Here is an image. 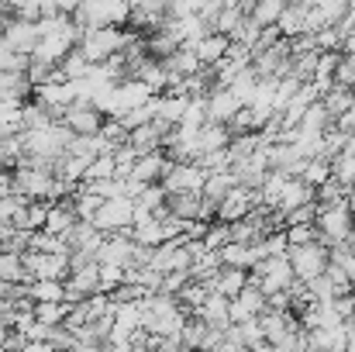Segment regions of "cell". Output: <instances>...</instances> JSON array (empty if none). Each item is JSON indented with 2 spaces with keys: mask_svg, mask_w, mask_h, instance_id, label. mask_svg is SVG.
<instances>
[{
  "mask_svg": "<svg viewBox=\"0 0 355 352\" xmlns=\"http://www.w3.org/2000/svg\"><path fill=\"white\" fill-rule=\"evenodd\" d=\"M207 121H214V124H232L235 121V115L241 111V104H238V97L232 94V90H225V87H218V90H211L207 94Z\"/></svg>",
  "mask_w": 355,
  "mask_h": 352,
  "instance_id": "5bb4252c",
  "label": "cell"
},
{
  "mask_svg": "<svg viewBox=\"0 0 355 352\" xmlns=\"http://www.w3.org/2000/svg\"><path fill=\"white\" fill-rule=\"evenodd\" d=\"M31 97V83L24 73H0V101L3 104H24Z\"/></svg>",
  "mask_w": 355,
  "mask_h": 352,
  "instance_id": "7402d4cb",
  "label": "cell"
},
{
  "mask_svg": "<svg viewBox=\"0 0 355 352\" xmlns=\"http://www.w3.org/2000/svg\"><path fill=\"white\" fill-rule=\"evenodd\" d=\"M24 297L31 304H62L66 301V287L59 280H31L24 287Z\"/></svg>",
  "mask_w": 355,
  "mask_h": 352,
  "instance_id": "ffe728a7",
  "label": "cell"
},
{
  "mask_svg": "<svg viewBox=\"0 0 355 352\" xmlns=\"http://www.w3.org/2000/svg\"><path fill=\"white\" fill-rule=\"evenodd\" d=\"M335 121L328 117V111H324V104L318 101V104H311L307 111H304V117H300V124H297V131L300 135H324L328 128H331Z\"/></svg>",
  "mask_w": 355,
  "mask_h": 352,
  "instance_id": "4316f807",
  "label": "cell"
},
{
  "mask_svg": "<svg viewBox=\"0 0 355 352\" xmlns=\"http://www.w3.org/2000/svg\"><path fill=\"white\" fill-rule=\"evenodd\" d=\"M328 166H331V180H335V183H342L345 190H352L355 187V156L338 152V156H331V159H328Z\"/></svg>",
  "mask_w": 355,
  "mask_h": 352,
  "instance_id": "1f68e13d",
  "label": "cell"
},
{
  "mask_svg": "<svg viewBox=\"0 0 355 352\" xmlns=\"http://www.w3.org/2000/svg\"><path fill=\"white\" fill-rule=\"evenodd\" d=\"M218 259H221L225 269H241V273H248V269L259 262L255 252H252V245H238V242H228V245L218 252Z\"/></svg>",
  "mask_w": 355,
  "mask_h": 352,
  "instance_id": "603a6c76",
  "label": "cell"
},
{
  "mask_svg": "<svg viewBox=\"0 0 355 352\" xmlns=\"http://www.w3.org/2000/svg\"><path fill=\"white\" fill-rule=\"evenodd\" d=\"M228 242H232L228 225H221V221H211V225H207V235H204V242H200V245H204L207 252H221Z\"/></svg>",
  "mask_w": 355,
  "mask_h": 352,
  "instance_id": "d590c367",
  "label": "cell"
},
{
  "mask_svg": "<svg viewBox=\"0 0 355 352\" xmlns=\"http://www.w3.org/2000/svg\"><path fill=\"white\" fill-rule=\"evenodd\" d=\"M245 287H248V273H241V269H225V266H221V273H218V280H214V294H218V297L235 301Z\"/></svg>",
  "mask_w": 355,
  "mask_h": 352,
  "instance_id": "484cf974",
  "label": "cell"
},
{
  "mask_svg": "<svg viewBox=\"0 0 355 352\" xmlns=\"http://www.w3.org/2000/svg\"><path fill=\"white\" fill-rule=\"evenodd\" d=\"M204 180H207V173L197 162H169L162 180H159V187L166 194H200Z\"/></svg>",
  "mask_w": 355,
  "mask_h": 352,
  "instance_id": "5b68a950",
  "label": "cell"
},
{
  "mask_svg": "<svg viewBox=\"0 0 355 352\" xmlns=\"http://www.w3.org/2000/svg\"><path fill=\"white\" fill-rule=\"evenodd\" d=\"M59 121H62V124L69 128V135H76V138H94V135H101V128H104V115H97L94 108H69Z\"/></svg>",
  "mask_w": 355,
  "mask_h": 352,
  "instance_id": "4fadbf2b",
  "label": "cell"
},
{
  "mask_svg": "<svg viewBox=\"0 0 355 352\" xmlns=\"http://www.w3.org/2000/svg\"><path fill=\"white\" fill-rule=\"evenodd\" d=\"M262 311H266V297L248 283L235 301H228V325H245V321L259 318Z\"/></svg>",
  "mask_w": 355,
  "mask_h": 352,
  "instance_id": "8fae6325",
  "label": "cell"
},
{
  "mask_svg": "<svg viewBox=\"0 0 355 352\" xmlns=\"http://www.w3.org/2000/svg\"><path fill=\"white\" fill-rule=\"evenodd\" d=\"M28 280H66L69 276V255H45V252H24L21 255Z\"/></svg>",
  "mask_w": 355,
  "mask_h": 352,
  "instance_id": "ba28073f",
  "label": "cell"
},
{
  "mask_svg": "<svg viewBox=\"0 0 355 352\" xmlns=\"http://www.w3.org/2000/svg\"><path fill=\"white\" fill-rule=\"evenodd\" d=\"M166 166H169L166 152H148V156H138V162H135V169H131V180H138L141 187H152V183H159V180H162Z\"/></svg>",
  "mask_w": 355,
  "mask_h": 352,
  "instance_id": "2e32d148",
  "label": "cell"
},
{
  "mask_svg": "<svg viewBox=\"0 0 355 352\" xmlns=\"http://www.w3.org/2000/svg\"><path fill=\"white\" fill-rule=\"evenodd\" d=\"M314 218H318V204H304V208H297V211L286 215V228H293V225H314Z\"/></svg>",
  "mask_w": 355,
  "mask_h": 352,
  "instance_id": "60d3db41",
  "label": "cell"
},
{
  "mask_svg": "<svg viewBox=\"0 0 355 352\" xmlns=\"http://www.w3.org/2000/svg\"><path fill=\"white\" fill-rule=\"evenodd\" d=\"M0 280H3V283H14V287H28V283H31L28 273H24L21 255H14V252H0Z\"/></svg>",
  "mask_w": 355,
  "mask_h": 352,
  "instance_id": "4dcf8cb0",
  "label": "cell"
},
{
  "mask_svg": "<svg viewBox=\"0 0 355 352\" xmlns=\"http://www.w3.org/2000/svg\"><path fill=\"white\" fill-rule=\"evenodd\" d=\"M286 10V3L283 0H259V3H252V10H248V17L259 24V28H276V21H279V14Z\"/></svg>",
  "mask_w": 355,
  "mask_h": 352,
  "instance_id": "f1b7e54d",
  "label": "cell"
},
{
  "mask_svg": "<svg viewBox=\"0 0 355 352\" xmlns=\"http://www.w3.org/2000/svg\"><path fill=\"white\" fill-rule=\"evenodd\" d=\"M131 215H135V204L124 201V197H114V201H104L94 215V228L101 235H128L131 232Z\"/></svg>",
  "mask_w": 355,
  "mask_h": 352,
  "instance_id": "8992f818",
  "label": "cell"
},
{
  "mask_svg": "<svg viewBox=\"0 0 355 352\" xmlns=\"http://www.w3.org/2000/svg\"><path fill=\"white\" fill-rule=\"evenodd\" d=\"M3 138H7V135H3V128H0V145H3Z\"/></svg>",
  "mask_w": 355,
  "mask_h": 352,
  "instance_id": "f6af8a7d",
  "label": "cell"
},
{
  "mask_svg": "<svg viewBox=\"0 0 355 352\" xmlns=\"http://www.w3.org/2000/svg\"><path fill=\"white\" fill-rule=\"evenodd\" d=\"M238 187L235 173H211L207 180H204V190H200V197L204 201H211V204H221L232 190Z\"/></svg>",
  "mask_w": 355,
  "mask_h": 352,
  "instance_id": "d4e9b609",
  "label": "cell"
},
{
  "mask_svg": "<svg viewBox=\"0 0 355 352\" xmlns=\"http://www.w3.org/2000/svg\"><path fill=\"white\" fill-rule=\"evenodd\" d=\"M131 3H118V0H94V3H76L73 10V24L80 31H101V28H121L128 24Z\"/></svg>",
  "mask_w": 355,
  "mask_h": 352,
  "instance_id": "7a4b0ae2",
  "label": "cell"
},
{
  "mask_svg": "<svg viewBox=\"0 0 355 352\" xmlns=\"http://www.w3.org/2000/svg\"><path fill=\"white\" fill-rule=\"evenodd\" d=\"M335 87L355 94V56H342L338 59V69H335Z\"/></svg>",
  "mask_w": 355,
  "mask_h": 352,
  "instance_id": "8d00e7d4",
  "label": "cell"
},
{
  "mask_svg": "<svg viewBox=\"0 0 355 352\" xmlns=\"http://www.w3.org/2000/svg\"><path fill=\"white\" fill-rule=\"evenodd\" d=\"M162 69H166V73H173V76H183V80H190V76H197L204 66L197 62L193 49H176L169 59H162Z\"/></svg>",
  "mask_w": 355,
  "mask_h": 352,
  "instance_id": "cb8c5ba5",
  "label": "cell"
},
{
  "mask_svg": "<svg viewBox=\"0 0 355 352\" xmlns=\"http://www.w3.org/2000/svg\"><path fill=\"white\" fill-rule=\"evenodd\" d=\"M300 180L311 187V190H318V187H324L328 180H331V166H328V159L321 156V159H311L307 166H304V173H300Z\"/></svg>",
  "mask_w": 355,
  "mask_h": 352,
  "instance_id": "836d02e7",
  "label": "cell"
},
{
  "mask_svg": "<svg viewBox=\"0 0 355 352\" xmlns=\"http://www.w3.org/2000/svg\"><path fill=\"white\" fill-rule=\"evenodd\" d=\"M101 138L107 142V149L114 152V149H121V145H128V131L121 128L114 117H104V128H101Z\"/></svg>",
  "mask_w": 355,
  "mask_h": 352,
  "instance_id": "74e56055",
  "label": "cell"
},
{
  "mask_svg": "<svg viewBox=\"0 0 355 352\" xmlns=\"http://www.w3.org/2000/svg\"><path fill=\"white\" fill-rule=\"evenodd\" d=\"M304 204H314V190L304 183V180H286V187H283V194H279V215L286 218L290 211H297V208H304Z\"/></svg>",
  "mask_w": 355,
  "mask_h": 352,
  "instance_id": "ac0fdd59",
  "label": "cell"
},
{
  "mask_svg": "<svg viewBox=\"0 0 355 352\" xmlns=\"http://www.w3.org/2000/svg\"><path fill=\"white\" fill-rule=\"evenodd\" d=\"M286 259H290L293 280L311 283V280L324 276V269H328V245H321V242L297 245V249H290V252H286Z\"/></svg>",
  "mask_w": 355,
  "mask_h": 352,
  "instance_id": "277c9868",
  "label": "cell"
},
{
  "mask_svg": "<svg viewBox=\"0 0 355 352\" xmlns=\"http://www.w3.org/2000/svg\"><path fill=\"white\" fill-rule=\"evenodd\" d=\"M69 352H107V349H104V346H87V342H76Z\"/></svg>",
  "mask_w": 355,
  "mask_h": 352,
  "instance_id": "7bdbcfd3",
  "label": "cell"
},
{
  "mask_svg": "<svg viewBox=\"0 0 355 352\" xmlns=\"http://www.w3.org/2000/svg\"><path fill=\"white\" fill-rule=\"evenodd\" d=\"M135 38V31L124 28H101V31H80L76 52L87 59V66H104L107 59H114L124 52V45Z\"/></svg>",
  "mask_w": 355,
  "mask_h": 352,
  "instance_id": "6da1fadb",
  "label": "cell"
},
{
  "mask_svg": "<svg viewBox=\"0 0 355 352\" xmlns=\"http://www.w3.org/2000/svg\"><path fill=\"white\" fill-rule=\"evenodd\" d=\"M69 308H73V304H66V301H62V304H35L31 315H35L38 325H45V328H59V325H66Z\"/></svg>",
  "mask_w": 355,
  "mask_h": 352,
  "instance_id": "f546056e",
  "label": "cell"
},
{
  "mask_svg": "<svg viewBox=\"0 0 355 352\" xmlns=\"http://www.w3.org/2000/svg\"><path fill=\"white\" fill-rule=\"evenodd\" d=\"M73 197H76V194H73ZM73 197H62L59 204L49 208V215H45V228H42V232L55 235V238H62V235L73 232V225L80 221L76 211H73Z\"/></svg>",
  "mask_w": 355,
  "mask_h": 352,
  "instance_id": "9a60e30c",
  "label": "cell"
},
{
  "mask_svg": "<svg viewBox=\"0 0 355 352\" xmlns=\"http://www.w3.org/2000/svg\"><path fill=\"white\" fill-rule=\"evenodd\" d=\"M52 124H55V117L45 108H38L35 101L21 104V131H42V128H52Z\"/></svg>",
  "mask_w": 355,
  "mask_h": 352,
  "instance_id": "83f0119b",
  "label": "cell"
},
{
  "mask_svg": "<svg viewBox=\"0 0 355 352\" xmlns=\"http://www.w3.org/2000/svg\"><path fill=\"white\" fill-rule=\"evenodd\" d=\"M10 232H14V228H7V225H0V249L7 245V238H10Z\"/></svg>",
  "mask_w": 355,
  "mask_h": 352,
  "instance_id": "ee69618b",
  "label": "cell"
},
{
  "mask_svg": "<svg viewBox=\"0 0 355 352\" xmlns=\"http://www.w3.org/2000/svg\"><path fill=\"white\" fill-rule=\"evenodd\" d=\"M190 318L204 321L207 328H221V332H225V328H228V301H225V297H218V294H211V297H207V301L190 315Z\"/></svg>",
  "mask_w": 355,
  "mask_h": 352,
  "instance_id": "d6986e66",
  "label": "cell"
},
{
  "mask_svg": "<svg viewBox=\"0 0 355 352\" xmlns=\"http://www.w3.org/2000/svg\"><path fill=\"white\" fill-rule=\"evenodd\" d=\"M49 208H52V204H28V211H24V232H42Z\"/></svg>",
  "mask_w": 355,
  "mask_h": 352,
  "instance_id": "ab89813d",
  "label": "cell"
},
{
  "mask_svg": "<svg viewBox=\"0 0 355 352\" xmlns=\"http://www.w3.org/2000/svg\"><path fill=\"white\" fill-rule=\"evenodd\" d=\"M228 142H232V131H228L225 124H214V121H207V124L197 131V149H200V156L221 152V149H228Z\"/></svg>",
  "mask_w": 355,
  "mask_h": 352,
  "instance_id": "44dd1931",
  "label": "cell"
},
{
  "mask_svg": "<svg viewBox=\"0 0 355 352\" xmlns=\"http://www.w3.org/2000/svg\"><path fill=\"white\" fill-rule=\"evenodd\" d=\"M190 249L183 238L176 242H166L159 249H152V259H148V269L159 273V276H169V273H190Z\"/></svg>",
  "mask_w": 355,
  "mask_h": 352,
  "instance_id": "52a82bcc",
  "label": "cell"
},
{
  "mask_svg": "<svg viewBox=\"0 0 355 352\" xmlns=\"http://www.w3.org/2000/svg\"><path fill=\"white\" fill-rule=\"evenodd\" d=\"M255 208H259V194H255V190H245V187H235V190L218 204L214 218H218L221 225H235L241 218H248Z\"/></svg>",
  "mask_w": 355,
  "mask_h": 352,
  "instance_id": "9c48e42d",
  "label": "cell"
},
{
  "mask_svg": "<svg viewBox=\"0 0 355 352\" xmlns=\"http://www.w3.org/2000/svg\"><path fill=\"white\" fill-rule=\"evenodd\" d=\"M283 232H286L290 249H297V245H311V242H321L314 225H293V228H283Z\"/></svg>",
  "mask_w": 355,
  "mask_h": 352,
  "instance_id": "f35d334b",
  "label": "cell"
},
{
  "mask_svg": "<svg viewBox=\"0 0 355 352\" xmlns=\"http://www.w3.org/2000/svg\"><path fill=\"white\" fill-rule=\"evenodd\" d=\"M3 194H10V169L0 166V197H3Z\"/></svg>",
  "mask_w": 355,
  "mask_h": 352,
  "instance_id": "b9f144b4",
  "label": "cell"
},
{
  "mask_svg": "<svg viewBox=\"0 0 355 352\" xmlns=\"http://www.w3.org/2000/svg\"><path fill=\"white\" fill-rule=\"evenodd\" d=\"M255 87H259V76H255V69L248 66V69H241L235 80H232V87H228V90L238 97V104H241V108H248V104H252V97H255Z\"/></svg>",
  "mask_w": 355,
  "mask_h": 352,
  "instance_id": "d6a6232c",
  "label": "cell"
},
{
  "mask_svg": "<svg viewBox=\"0 0 355 352\" xmlns=\"http://www.w3.org/2000/svg\"><path fill=\"white\" fill-rule=\"evenodd\" d=\"M352 221L355 218H352V211L345 208V201H342V204H335V208H318L314 228H318L321 245L335 249V245L349 242V238H352Z\"/></svg>",
  "mask_w": 355,
  "mask_h": 352,
  "instance_id": "3957f363",
  "label": "cell"
},
{
  "mask_svg": "<svg viewBox=\"0 0 355 352\" xmlns=\"http://www.w3.org/2000/svg\"><path fill=\"white\" fill-rule=\"evenodd\" d=\"M352 97H355V94H349V90H342V87H331V90L321 97V104H324V111H328V117H331V121H338V117L349 111Z\"/></svg>",
  "mask_w": 355,
  "mask_h": 352,
  "instance_id": "e575fe53",
  "label": "cell"
},
{
  "mask_svg": "<svg viewBox=\"0 0 355 352\" xmlns=\"http://www.w3.org/2000/svg\"><path fill=\"white\" fill-rule=\"evenodd\" d=\"M228 38L225 35H214V31H207L197 45H193V56H197V62L207 69V66H218L221 59H225V52H228Z\"/></svg>",
  "mask_w": 355,
  "mask_h": 352,
  "instance_id": "e0dca14e",
  "label": "cell"
},
{
  "mask_svg": "<svg viewBox=\"0 0 355 352\" xmlns=\"http://www.w3.org/2000/svg\"><path fill=\"white\" fill-rule=\"evenodd\" d=\"M0 42H3L10 52H17V56H31V52H35V45H38V31H35V24L14 21V17L7 14V17H3Z\"/></svg>",
  "mask_w": 355,
  "mask_h": 352,
  "instance_id": "30bf717a",
  "label": "cell"
},
{
  "mask_svg": "<svg viewBox=\"0 0 355 352\" xmlns=\"http://www.w3.org/2000/svg\"><path fill=\"white\" fill-rule=\"evenodd\" d=\"M135 259V242L128 235H107L101 252H97V262L101 266H118V269H128Z\"/></svg>",
  "mask_w": 355,
  "mask_h": 352,
  "instance_id": "7c38bea8",
  "label": "cell"
},
{
  "mask_svg": "<svg viewBox=\"0 0 355 352\" xmlns=\"http://www.w3.org/2000/svg\"><path fill=\"white\" fill-rule=\"evenodd\" d=\"M352 297H355V294H352Z\"/></svg>",
  "mask_w": 355,
  "mask_h": 352,
  "instance_id": "bcb514c9",
  "label": "cell"
}]
</instances>
